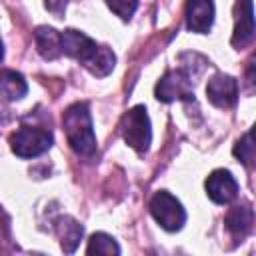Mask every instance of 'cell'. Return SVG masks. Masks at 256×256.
I'll return each instance as SVG.
<instances>
[{
	"label": "cell",
	"instance_id": "2e32d148",
	"mask_svg": "<svg viewBox=\"0 0 256 256\" xmlns=\"http://www.w3.org/2000/svg\"><path fill=\"white\" fill-rule=\"evenodd\" d=\"M234 156L240 158V162H244L246 166L252 164L254 160V144H252V132H246L242 136V140H238V144L234 146Z\"/></svg>",
	"mask_w": 256,
	"mask_h": 256
},
{
	"label": "cell",
	"instance_id": "52a82bcc",
	"mask_svg": "<svg viewBox=\"0 0 256 256\" xmlns=\"http://www.w3.org/2000/svg\"><path fill=\"white\" fill-rule=\"evenodd\" d=\"M206 194L212 202L216 204H228L236 198L238 194V182L236 178L228 172V170H214L208 178H206Z\"/></svg>",
	"mask_w": 256,
	"mask_h": 256
},
{
	"label": "cell",
	"instance_id": "277c9868",
	"mask_svg": "<svg viewBox=\"0 0 256 256\" xmlns=\"http://www.w3.org/2000/svg\"><path fill=\"white\" fill-rule=\"evenodd\" d=\"M52 134L50 130L36 128V126H20L10 136V148L20 158H34L50 150Z\"/></svg>",
	"mask_w": 256,
	"mask_h": 256
},
{
	"label": "cell",
	"instance_id": "5bb4252c",
	"mask_svg": "<svg viewBox=\"0 0 256 256\" xmlns=\"http://www.w3.org/2000/svg\"><path fill=\"white\" fill-rule=\"evenodd\" d=\"M28 92V84L24 76L16 70H2L0 72V96L6 100H20Z\"/></svg>",
	"mask_w": 256,
	"mask_h": 256
},
{
	"label": "cell",
	"instance_id": "7c38bea8",
	"mask_svg": "<svg viewBox=\"0 0 256 256\" xmlns=\"http://www.w3.org/2000/svg\"><path fill=\"white\" fill-rule=\"evenodd\" d=\"M36 38V46L42 58L46 60H56L62 54V46H60V32H56L50 26H38L34 32Z\"/></svg>",
	"mask_w": 256,
	"mask_h": 256
},
{
	"label": "cell",
	"instance_id": "ba28073f",
	"mask_svg": "<svg viewBox=\"0 0 256 256\" xmlns=\"http://www.w3.org/2000/svg\"><path fill=\"white\" fill-rule=\"evenodd\" d=\"M208 100L218 108H230L238 100V82L228 74H216L206 84Z\"/></svg>",
	"mask_w": 256,
	"mask_h": 256
},
{
	"label": "cell",
	"instance_id": "ac0fdd59",
	"mask_svg": "<svg viewBox=\"0 0 256 256\" xmlns=\"http://www.w3.org/2000/svg\"><path fill=\"white\" fill-rule=\"evenodd\" d=\"M66 4L68 0H46V8L56 16V18H62L64 10H66Z\"/></svg>",
	"mask_w": 256,
	"mask_h": 256
},
{
	"label": "cell",
	"instance_id": "30bf717a",
	"mask_svg": "<svg viewBox=\"0 0 256 256\" xmlns=\"http://www.w3.org/2000/svg\"><path fill=\"white\" fill-rule=\"evenodd\" d=\"M214 20L212 0H188L186 2V26L192 32L206 34Z\"/></svg>",
	"mask_w": 256,
	"mask_h": 256
},
{
	"label": "cell",
	"instance_id": "9a60e30c",
	"mask_svg": "<svg viewBox=\"0 0 256 256\" xmlns=\"http://www.w3.org/2000/svg\"><path fill=\"white\" fill-rule=\"evenodd\" d=\"M86 252L88 254H120V246L116 244V240L112 236H108L104 232H96V234H92Z\"/></svg>",
	"mask_w": 256,
	"mask_h": 256
},
{
	"label": "cell",
	"instance_id": "7a4b0ae2",
	"mask_svg": "<svg viewBox=\"0 0 256 256\" xmlns=\"http://www.w3.org/2000/svg\"><path fill=\"white\" fill-rule=\"evenodd\" d=\"M64 132L70 148L80 156H92L96 152V136L92 130V118L86 102L72 104L62 116Z\"/></svg>",
	"mask_w": 256,
	"mask_h": 256
},
{
	"label": "cell",
	"instance_id": "d6986e66",
	"mask_svg": "<svg viewBox=\"0 0 256 256\" xmlns=\"http://www.w3.org/2000/svg\"><path fill=\"white\" fill-rule=\"evenodd\" d=\"M2 56H4V46H2V40H0V62H2Z\"/></svg>",
	"mask_w": 256,
	"mask_h": 256
},
{
	"label": "cell",
	"instance_id": "6da1fadb",
	"mask_svg": "<svg viewBox=\"0 0 256 256\" xmlns=\"http://www.w3.org/2000/svg\"><path fill=\"white\" fill-rule=\"evenodd\" d=\"M60 46H62V54L78 60L94 76L102 78L110 74L114 68V62H116L114 52L108 46L96 44L92 38H88L78 30L68 28L60 32Z\"/></svg>",
	"mask_w": 256,
	"mask_h": 256
},
{
	"label": "cell",
	"instance_id": "8fae6325",
	"mask_svg": "<svg viewBox=\"0 0 256 256\" xmlns=\"http://www.w3.org/2000/svg\"><path fill=\"white\" fill-rule=\"evenodd\" d=\"M56 234H58V238H60L62 250L68 252V254H72V252L78 248L80 240H82L84 228H82L74 218H70V216H60V218L56 220Z\"/></svg>",
	"mask_w": 256,
	"mask_h": 256
},
{
	"label": "cell",
	"instance_id": "9c48e42d",
	"mask_svg": "<svg viewBox=\"0 0 256 256\" xmlns=\"http://www.w3.org/2000/svg\"><path fill=\"white\" fill-rule=\"evenodd\" d=\"M254 38V10L252 0H238L236 4V24H234V36L232 46L244 48Z\"/></svg>",
	"mask_w": 256,
	"mask_h": 256
},
{
	"label": "cell",
	"instance_id": "8992f818",
	"mask_svg": "<svg viewBox=\"0 0 256 256\" xmlns=\"http://www.w3.org/2000/svg\"><path fill=\"white\" fill-rule=\"evenodd\" d=\"M156 98L162 102L174 100H194L192 80L184 70H170L166 72L160 82L156 84Z\"/></svg>",
	"mask_w": 256,
	"mask_h": 256
},
{
	"label": "cell",
	"instance_id": "4fadbf2b",
	"mask_svg": "<svg viewBox=\"0 0 256 256\" xmlns=\"http://www.w3.org/2000/svg\"><path fill=\"white\" fill-rule=\"evenodd\" d=\"M252 224H254V212L248 204L234 206L226 216V228L236 238H244L252 230Z\"/></svg>",
	"mask_w": 256,
	"mask_h": 256
},
{
	"label": "cell",
	"instance_id": "e0dca14e",
	"mask_svg": "<svg viewBox=\"0 0 256 256\" xmlns=\"http://www.w3.org/2000/svg\"><path fill=\"white\" fill-rule=\"evenodd\" d=\"M106 4L122 20H128L136 12V8H138V0H106Z\"/></svg>",
	"mask_w": 256,
	"mask_h": 256
},
{
	"label": "cell",
	"instance_id": "5b68a950",
	"mask_svg": "<svg viewBox=\"0 0 256 256\" xmlns=\"http://www.w3.org/2000/svg\"><path fill=\"white\" fill-rule=\"evenodd\" d=\"M150 214L154 220L168 232H176L186 222V210L182 208L180 200H176L170 192L160 190L150 200Z\"/></svg>",
	"mask_w": 256,
	"mask_h": 256
},
{
	"label": "cell",
	"instance_id": "3957f363",
	"mask_svg": "<svg viewBox=\"0 0 256 256\" xmlns=\"http://www.w3.org/2000/svg\"><path fill=\"white\" fill-rule=\"evenodd\" d=\"M120 128H122V138L130 148H134L138 154H144L148 150L152 140V130H150V118L144 106L130 108L124 114Z\"/></svg>",
	"mask_w": 256,
	"mask_h": 256
}]
</instances>
